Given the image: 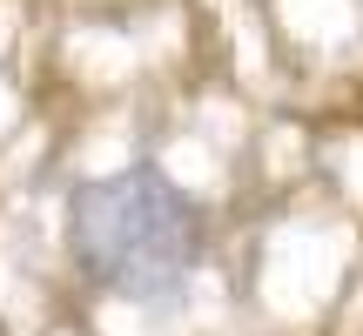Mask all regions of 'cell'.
<instances>
[{"label":"cell","instance_id":"6da1fadb","mask_svg":"<svg viewBox=\"0 0 363 336\" xmlns=\"http://www.w3.org/2000/svg\"><path fill=\"white\" fill-rule=\"evenodd\" d=\"M67 256L101 296L169 310L208 256V208L162 162H128L67 189Z\"/></svg>","mask_w":363,"mask_h":336}]
</instances>
